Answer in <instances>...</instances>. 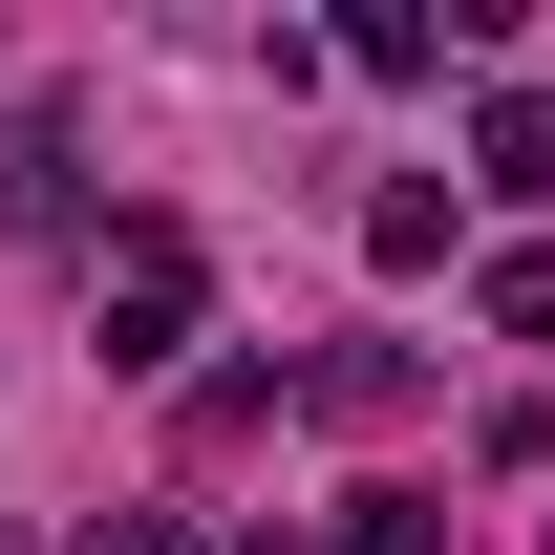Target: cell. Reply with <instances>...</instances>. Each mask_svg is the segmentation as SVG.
<instances>
[{
    "instance_id": "277c9868",
    "label": "cell",
    "mask_w": 555,
    "mask_h": 555,
    "mask_svg": "<svg viewBox=\"0 0 555 555\" xmlns=\"http://www.w3.org/2000/svg\"><path fill=\"white\" fill-rule=\"evenodd\" d=\"M363 257H385V278L449 257V171H385V193H363Z\"/></svg>"
},
{
    "instance_id": "5b68a950",
    "label": "cell",
    "mask_w": 555,
    "mask_h": 555,
    "mask_svg": "<svg viewBox=\"0 0 555 555\" xmlns=\"http://www.w3.org/2000/svg\"><path fill=\"white\" fill-rule=\"evenodd\" d=\"M343 555H449V513L427 491H343Z\"/></svg>"
},
{
    "instance_id": "7a4b0ae2",
    "label": "cell",
    "mask_w": 555,
    "mask_h": 555,
    "mask_svg": "<svg viewBox=\"0 0 555 555\" xmlns=\"http://www.w3.org/2000/svg\"><path fill=\"white\" fill-rule=\"evenodd\" d=\"M278 406H321V427H385V406H406V343H321V363H278Z\"/></svg>"
},
{
    "instance_id": "3957f363",
    "label": "cell",
    "mask_w": 555,
    "mask_h": 555,
    "mask_svg": "<svg viewBox=\"0 0 555 555\" xmlns=\"http://www.w3.org/2000/svg\"><path fill=\"white\" fill-rule=\"evenodd\" d=\"M470 171H491V193H555V86H491V107H470Z\"/></svg>"
},
{
    "instance_id": "52a82bcc",
    "label": "cell",
    "mask_w": 555,
    "mask_h": 555,
    "mask_svg": "<svg viewBox=\"0 0 555 555\" xmlns=\"http://www.w3.org/2000/svg\"><path fill=\"white\" fill-rule=\"evenodd\" d=\"M86 555H214V534H171V513H107V534H86Z\"/></svg>"
},
{
    "instance_id": "6da1fadb",
    "label": "cell",
    "mask_w": 555,
    "mask_h": 555,
    "mask_svg": "<svg viewBox=\"0 0 555 555\" xmlns=\"http://www.w3.org/2000/svg\"><path fill=\"white\" fill-rule=\"evenodd\" d=\"M193 299H214L193 235H171V214H129V235H107V363H129V385H150V363H193Z\"/></svg>"
},
{
    "instance_id": "8992f818",
    "label": "cell",
    "mask_w": 555,
    "mask_h": 555,
    "mask_svg": "<svg viewBox=\"0 0 555 555\" xmlns=\"http://www.w3.org/2000/svg\"><path fill=\"white\" fill-rule=\"evenodd\" d=\"M491 321H513V343H555V235H513V257H491Z\"/></svg>"
}]
</instances>
